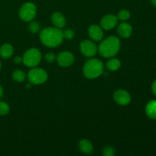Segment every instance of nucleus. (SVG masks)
Segmentation results:
<instances>
[{"label": "nucleus", "instance_id": "15", "mask_svg": "<svg viewBox=\"0 0 156 156\" xmlns=\"http://www.w3.org/2000/svg\"><path fill=\"white\" fill-rule=\"evenodd\" d=\"M14 52L13 47L9 44H5L0 47V56L3 59H9L12 56Z\"/></svg>", "mask_w": 156, "mask_h": 156}, {"label": "nucleus", "instance_id": "18", "mask_svg": "<svg viewBox=\"0 0 156 156\" xmlns=\"http://www.w3.org/2000/svg\"><path fill=\"white\" fill-rule=\"evenodd\" d=\"M25 74L23 71L20 69H16L12 73V79L18 82H22L25 80Z\"/></svg>", "mask_w": 156, "mask_h": 156}, {"label": "nucleus", "instance_id": "19", "mask_svg": "<svg viewBox=\"0 0 156 156\" xmlns=\"http://www.w3.org/2000/svg\"><path fill=\"white\" fill-rule=\"evenodd\" d=\"M130 17V12H129L126 9H123V10L120 11L118 13V15H117V18L121 21H126V20H128Z\"/></svg>", "mask_w": 156, "mask_h": 156}, {"label": "nucleus", "instance_id": "17", "mask_svg": "<svg viewBox=\"0 0 156 156\" xmlns=\"http://www.w3.org/2000/svg\"><path fill=\"white\" fill-rule=\"evenodd\" d=\"M106 66L111 71H117L120 67V62L117 59H111L108 61Z\"/></svg>", "mask_w": 156, "mask_h": 156}, {"label": "nucleus", "instance_id": "14", "mask_svg": "<svg viewBox=\"0 0 156 156\" xmlns=\"http://www.w3.org/2000/svg\"><path fill=\"white\" fill-rule=\"evenodd\" d=\"M146 114L149 118L156 120V100H152L146 105Z\"/></svg>", "mask_w": 156, "mask_h": 156}, {"label": "nucleus", "instance_id": "2", "mask_svg": "<svg viewBox=\"0 0 156 156\" xmlns=\"http://www.w3.org/2000/svg\"><path fill=\"white\" fill-rule=\"evenodd\" d=\"M120 48V42L115 36L108 37L104 40L98 47V51L104 57L111 58L116 56Z\"/></svg>", "mask_w": 156, "mask_h": 156}, {"label": "nucleus", "instance_id": "29", "mask_svg": "<svg viewBox=\"0 0 156 156\" xmlns=\"http://www.w3.org/2000/svg\"><path fill=\"white\" fill-rule=\"evenodd\" d=\"M1 68H2V64H1V61H0V70H1Z\"/></svg>", "mask_w": 156, "mask_h": 156}, {"label": "nucleus", "instance_id": "9", "mask_svg": "<svg viewBox=\"0 0 156 156\" xmlns=\"http://www.w3.org/2000/svg\"><path fill=\"white\" fill-rule=\"evenodd\" d=\"M118 18L114 15H107L101 20V26L105 30H111L117 25Z\"/></svg>", "mask_w": 156, "mask_h": 156}, {"label": "nucleus", "instance_id": "22", "mask_svg": "<svg viewBox=\"0 0 156 156\" xmlns=\"http://www.w3.org/2000/svg\"><path fill=\"white\" fill-rule=\"evenodd\" d=\"M115 154V151L111 146H107L104 149L103 155L105 156H113Z\"/></svg>", "mask_w": 156, "mask_h": 156}, {"label": "nucleus", "instance_id": "27", "mask_svg": "<svg viewBox=\"0 0 156 156\" xmlns=\"http://www.w3.org/2000/svg\"><path fill=\"white\" fill-rule=\"evenodd\" d=\"M3 92H4L3 88L1 86V85H0V98H2V96L3 95Z\"/></svg>", "mask_w": 156, "mask_h": 156}, {"label": "nucleus", "instance_id": "3", "mask_svg": "<svg viewBox=\"0 0 156 156\" xmlns=\"http://www.w3.org/2000/svg\"><path fill=\"white\" fill-rule=\"evenodd\" d=\"M104 71V64L98 59H90L85 62L83 67V73L88 79L98 78Z\"/></svg>", "mask_w": 156, "mask_h": 156}, {"label": "nucleus", "instance_id": "1", "mask_svg": "<svg viewBox=\"0 0 156 156\" xmlns=\"http://www.w3.org/2000/svg\"><path fill=\"white\" fill-rule=\"evenodd\" d=\"M63 38V33L58 27H45L40 34L41 41L48 47H58L62 44Z\"/></svg>", "mask_w": 156, "mask_h": 156}, {"label": "nucleus", "instance_id": "6", "mask_svg": "<svg viewBox=\"0 0 156 156\" xmlns=\"http://www.w3.org/2000/svg\"><path fill=\"white\" fill-rule=\"evenodd\" d=\"M48 75L47 72L41 68H34L28 73V80L33 85H41L47 80Z\"/></svg>", "mask_w": 156, "mask_h": 156}, {"label": "nucleus", "instance_id": "7", "mask_svg": "<svg viewBox=\"0 0 156 156\" xmlns=\"http://www.w3.org/2000/svg\"><path fill=\"white\" fill-rule=\"evenodd\" d=\"M80 50L82 54L86 57H91L97 53L98 48L94 42L88 40L83 41L80 44Z\"/></svg>", "mask_w": 156, "mask_h": 156}, {"label": "nucleus", "instance_id": "24", "mask_svg": "<svg viewBox=\"0 0 156 156\" xmlns=\"http://www.w3.org/2000/svg\"><path fill=\"white\" fill-rule=\"evenodd\" d=\"M45 59L47 62H53V61L56 59V56H55L53 53H47V54H46Z\"/></svg>", "mask_w": 156, "mask_h": 156}, {"label": "nucleus", "instance_id": "13", "mask_svg": "<svg viewBox=\"0 0 156 156\" xmlns=\"http://www.w3.org/2000/svg\"><path fill=\"white\" fill-rule=\"evenodd\" d=\"M51 20L53 24L58 28H62L66 24V20L65 17L60 12H54L51 16Z\"/></svg>", "mask_w": 156, "mask_h": 156}, {"label": "nucleus", "instance_id": "20", "mask_svg": "<svg viewBox=\"0 0 156 156\" xmlns=\"http://www.w3.org/2000/svg\"><path fill=\"white\" fill-rule=\"evenodd\" d=\"M9 105L4 101H0V116H5L9 112Z\"/></svg>", "mask_w": 156, "mask_h": 156}, {"label": "nucleus", "instance_id": "28", "mask_svg": "<svg viewBox=\"0 0 156 156\" xmlns=\"http://www.w3.org/2000/svg\"><path fill=\"white\" fill-rule=\"evenodd\" d=\"M151 2H152V4L154 6L156 7V0H151Z\"/></svg>", "mask_w": 156, "mask_h": 156}, {"label": "nucleus", "instance_id": "11", "mask_svg": "<svg viewBox=\"0 0 156 156\" xmlns=\"http://www.w3.org/2000/svg\"><path fill=\"white\" fill-rule=\"evenodd\" d=\"M88 35L93 41H100L103 38L104 32L100 26L94 24L88 28Z\"/></svg>", "mask_w": 156, "mask_h": 156}, {"label": "nucleus", "instance_id": "4", "mask_svg": "<svg viewBox=\"0 0 156 156\" xmlns=\"http://www.w3.org/2000/svg\"><path fill=\"white\" fill-rule=\"evenodd\" d=\"M41 61V53L38 49L31 48L27 50L22 58V62L26 66L35 67Z\"/></svg>", "mask_w": 156, "mask_h": 156}, {"label": "nucleus", "instance_id": "5", "mask_svg": "<svg viewBox=\"0 0 156 156\" xmlns=\"http://www.w3.org/2000/svg\"><path fill=\"white\" fill-rule=\"evenodd\" d=\"M37 14V8L33 2H26L19 10V17L26 22H30L35 18Z\"/></svg>", "mask_w": 156, "mask_h": 156}, {"label": "nucleus", "instance_id": "8", "mask_svg": "<svg viewBox=\"0 0 156 156\" xmlns=\"http://www.w3.org/2000/svg\"><path fill=\"white\" fill-rule=\"evenodd\" d=\"M57 62L60 66L68 67L70 66L74 62V56L69 51H63L58 55Z\"/></svg>", "mask_w": 156, "mask_h": 156}, {"label": "nucleus", "instance_id": "25", "mask_svg": "<svg viewBox=\"0 0 156 156\" xmlns=\"http://www.w3.org/2000/svg\"><path fill=\"white\" fill-rule=\"evenodd\" d=\"M13 61H14V62H15V63L19 64V63H21V62H22V59H21V57H19V56H17V57L14 58Z\"/></svg>", "mask_w": 156, "mask_h": 156}, {"label": "nucleus", "instance_id": "12", "mask_svg": "<svg viewBox=\"0 0 156 156\" xmlns=\"http://www.w3.org/2000/svg\"><path fill=\"white\" fill-rule=\"evenodd\" d=\"M118 34L123 38H128L131 36L133 32V28L129 24L126 22L120 23L117 27Z\"/></svg>", "mask_w": 156, "mask_h": 156}, {"label": "nucleus", "instance_id": "21", "mask_svg": "<svg viewBox=\"0 0 156 156\" xmlns=\"http://www.w3.org/2000/svg\"><path fill=\"white\" fill-rule=\"evenodd\" d=\"M29 30L31 33L36 34L40 30V24L37 21H32L29 24Z\"/></svg>", "mask_w": 156, "mask_h": 156}, {"label": "nucleus", "instance_id": "26", "mask_svg": "<svg viewBox=\"0 0 156 156\" xmlns=\"http://www.w3.org/2000/svg\"><path fill=\"white\" fill-rule=\"evenodd\" d=\"M152 92H153L156 95V80L153 82V84H152Z\"/></svg>", "mask_w": 156, "mask_h": 156}, {"label": "nucleus", "instance_id": "10", "mask_svg": "<svg viewBox=\"0 0 156 156\" xmlns=\"http://www.w3.org/2000/svg\"><path fill=\"white\" fill-rule=\"evenodd\" d=\"M114 101L120 105H127L131 101L130 94L124 90H117L114 94Z\"/></svg>", "mask_w": 156, "mask_h": 156}, {"label": "nucleus", "instance_id": "16", "mask_svg": "<svg viewBox=\"0 0 156 156\" xmlns=\"http://www.w3.org/2000/svg\"><path fill=\"white\" fill-rule=\"evenodd\" d=\"M79 149L85 154H91L93 152V146L90 141L87 140H80L79 143Z\"/></svg>", "mask_w": 156, "mask_h": 156}, {"label": "nucleus", "instance_id": "23", "mask_svg": "<svg viewBox=\"0 0 156 156\" xmlns=\"http://www.w3.org/2000/svg\"><path fill=\"white\" fill-rule=\"evenodd\" d=\"M62 33H63V37L66 38L68 40L73 39L75 37V32L73 30H71V29H67V30H66Z\"/></svg>", "mask_w": 156, "mask_h": 156}]
</instances>
